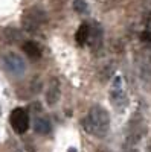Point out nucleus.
<instances>
[{
    "label": "nucleus",
    "mask_w": 151,
    "mask_h": 152,
    "mask_svg": "<svg viewBox=\"0 0 151 152\" xmlns=\"http://www.w3.org/2000/svg\"><path fill=\"white\" fill-rule=\"evenodd\" d=\"M82 126L89 134H92L98 138L105 137L108 134V129H110V114H108V111L101 105L90 107L89 114L82 119Z\"/></svg>",
    "instance_id": "nucleus-1"
},
{
    "label": "nucleus",
    "mask_w": 151,
    "mask_h": 152,
    "mask_svg": "<svg viewBox=\"0 0 151 152\" xmlns=\"http://www.w3.org/2000/svg\"><path fill=\"white\" fill-rule=\"evenodd\" d=\"M46 23V12L40 8H29L23 12L21 17V26L26 32H37L43 24Z\"/></svg>",
    "instance_id": "nucleus-2"
},
{
    "label": "nucleus",
    "mask_w": 151,
    "mask_h": 152,
    "mask_svg": "<svg viewBox=\"0 0 151 152\" xmlns=\"http://www.w3.org/2000/svg\"><path fill=\"white\" fill-rule=\"evenodd\" d=\"M2 62H3L5 70L12 76H21L26 72V62H24V59L15 52L5 53Z\"/></svg>",
    "instance_id": "nucleus-3"
},
{
    "label": "nucleus",
    "mask_w": 151,
    "mask_h": 152,
    "mask_svg": "<svg viewBox=\"0 0 151 152\" xmlns=\"http://www.w3.org/2000/svg\"><path fill=\"white\" fill-rule=\"evenodd\" d=\"M9 122H11V126L17 134H24L28 129H29V114L24 108H15L12 110L11 116H9Z\"/></svg>",
    "instance_id": "nucleus-4"
},
{
    "label": "nucleus",
    "mask_w": 151,
    "mask_h": 152,
    "mask_svg": "<svg viewBox=\"0 0 151 152\" xmlns=\"http://www.w3.org/2000/svg\"><path fill=\"white\" fill-rule=\"evenodd\" d=\"M128 132H127V143L128 145H136L142 140V137L147 134V126L144 123V119L139 116H134L128 122Z\"/></svg>",
    "instance_id": "nucleus-5"
},
{
    "label": "nucleus",
    "mask_w": 151,
    "mask_h": 152,
    "mask_svg": "<svg viewBox=\"0 0 151 152\" xmlns=\"http://www.w3.org/2000/svg\"><path fill=\"white\" fill-rule=\"evenodd\" d=\"M110 99H111V104L115 108L118 110H124L127 107V94H125L124 88H122V82H121V78H115L113 81V85H111V90H110Z\"/></svg>",
    "instance_id": "nucleus-6"
},
{
    "label": "nucleus",
    "mask_w": 151,
    "mask_h": 152,
    "mask_svg": "<svg viewBox=\"0 0 151 152\" xmlns=\"http://www.w3.org/2000/svg\"><path fill=\"white\" fill-rule=\"evenodd\" d=\"M102 41H104V31H102V28H101L98 23L90 24V35H89L87 43L90 44L92 50H98L101 46H102Z\"/></svg>",
    "instance_id": "nucleus-7"
},
{
    "label": "nucleus",
    "mask_w": 151,
    "mask_h": 152,
    "mask_svg": "<svg viewBox=\"0 0 151 152\" xmlns=\"http://www.w3.org/2000/svg\"><path fill=\"white\" fill-rule=\"evenodd\" d=\"M60 96H61V90H60V81L57 78H52L49 81V85H47V90H46V102L47 105H55L58 100H60Z\"/></svg>",
    "instance_id": "nucleus-8"
},
{
    "label": "nucleus",
    "mask_w": 151,
    "mask_h": 152,
    "mask_svg": "<svg viewBox=\"0 0 151 152\" xmlns=\"http://www.w3.org/2000/svg\"><path fill=\"white\" fill-rule=\"evenodd\" d=\"M21 50L26 53L31 59H40L43 52H41V47L37 44L35 41H24L21 44Z\"/></svg>",
    "instance_id": "nucleus-9"
},
{
    "label": "nucleus",
    "mask_w": 151,
    "mask_h": 152,
    "mask_svg": "<svg viewBox=\"0 0 151 152\" xmlns=\"http://www.w3.org/2000/svg\"><path fill=\"white\" fill-rule=\"evenodd\" d=\"M32 126H34V131L40 135H47L52 131V125L46 117H35L32 122Z\"/></svg>",
    "instance_id": "nucleus-10"
},
{
    "label": "nucleus",
    "mask_w": 151,
    "mask_h": 152,
    "mask_svg": "<svg viewBox=\"0 0 151 152\" xmlns=\"http://www.w3.org/2000/svg\"><path fill=\"white\" fill-rule=\"evenodd\" d=\"M2 37H3L5 43H8V44H17V43H20V40H21V34H20V31L15 29V28H11V26L3 29Z\"/></svg>",
    "instance_id": "nucleus-11"
},
{
    "label": "nucleus",
    "mask_w": 151,
    "mask_h": 152,
    "mask_svg": "<svg viewBox=\"0 0 151 152\" xmlns=\"http://www.w3.org/2000/svg\"><path fill=\"white\" fill-rule=\"evenodd\" d=\"M89 35H90V23L84 21V23L80 24L77 34H75V40H77L78 44L84 46L87 43V40H89Z\"/></svg>",
    "instance_id": "nucleus-12"
},
{
    "label": "nucleus",
    "mask_w": 151,
    "mask_h": 152,
    "mask_svg": "<svg viewBox=\"0 0 151 152\" xmlns=\"http://www.w3.org/2000/svg\"><path fill=\"white\" fill-rule=\"evenodd\" d=\"M73 9L78 12V14H85L89 11V6H87L85 0H73Z\"/></svg>",
    "instance_id": "nucleus-13"
},
{
    "label": "nucleus",
    "mask_w": 151,
    "mask_h": 152,
    "mask_svg": "<svg viewBox=\"0 0 151 152\" xmlns=\"http://www.w3.org/2000/svg\"><path fill=\"white\" fill-rule=\"evenodd\" d=\"M113 73H115V66H113V64H108V67L105 69H102V70H101L99 72V78H101V81H102V82H105V81H108L110 79V76L113 75Z\"/></svg>",
    "instance_id": "nucleus-14"
},
{
    "label": "nucleus",
    "mask_w": 151,
    "mask_h": 152,
    "mask_svg": "<svg viewBox=\"0 0 151 152\" xmlns=\"http://www.w3.org/2000/svg\"><path fill=\"white\" fill-rule=\"evenodd\" d=\"M141 40L142 41H151V32L150 31H144L141 34Z\"/></svg>",
    "instance_id": "nucleus-15"
},
{
    "label": "nucleus",
    "mask_w": 151,
    "mask_h": 152,
    "mask_svg": "<svg viewBox=\"0 0 151 152\" xmlns=\"http://www.w3.org/2000/svg\"><path fill=\"white\" fill-rule=\"evenodd\" d=\"M147 148H148V152H151V140H150V143H148V146H147Z\"/></svg>",
    "instance_id": "nucleus-16"
},
{
    "label": "nucleus",
    "mask_w": 151,
    "mask_h": 152,
    "mask_svg": "<svg viewBox=\"0 0 151 152\" xmlns=\"http://www.w3.org/2000/svg\"><path fill=\"white\" fill-rule=\"evenodd\" d=\"M127 152H139V151H136V149H130V151H127Z\"/></svg>",
    "instance_id": "nucleus-17"
},
{
    "label": "nucleus",
    "mask_w": 151,
    "mask_h": 152,
    "mask_svg": "<svg viewBox=\"0 0 151 152\" xmlns=\"http://www.w3.org/2000/svg\"><path fill=\"white\" fill-rule=\"evenodd\" d=\"M96 152H107V151H104V149H98Z\"/></svg>",
    "instance_id": "nucleus-18"
}]
</instances>
